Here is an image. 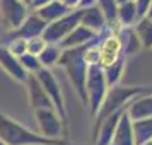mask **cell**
<instances>
[{"label": "cell", "instance_id": "6da1fadb", "mask_svg": "<svg viewBox=\"0 0 152 145\" xmlns=\"http://www.w3.org/2000/svg\"><path fill=\"white\" fill-rule=\"evenodd\" d=\"M0 142L5 145H67L65 140H51L34 133L10 116L0 113Z\"/></svg>", "mask_w": 152, "mask_h": 145}, {"label": "cell", "instance_id": "7a4b0ae2", "mask_svg": "<svg viewBox=\"0 0 152 145\" xmlns=\"http://www.w3.org/2000/svg\"><path fill=\"white\" fill-rule=\"evenodd\" d=\"M84 51L86 46L80 48H70V50H62L60 55V65L63 67V70L67 72L72 85L75 87L79 97L84 103L87 101L86 97V75H87V63L84 62Z\"/></svg>", "mask_w": 152, "mask_h": 145}, {"label": "cell", "instance_id": "3957f363", "mask_svg": "<svg viewBox=\"0 0 152 145\" xmlns=\"http://www.w3.org/2000/svg\"><path fill=\"white\" fill-rule=\"evenodd\" d=\"M106 79H104L103 68L99 65H89L87 75H86V97L91 104V113L97 114L99 106L104 99L106 92Z\"/></svg>", "mask_w": 152, "mask_h": 145}, {"label": "cell", "instance_id": "277c9868", "mask_svg": "<svg viewBox=\"0 0 152 145\" xmlns=\"http://www.w3.org/2000/svg\"><path fill=\"white\" fill-rule=\"evenodd\" d=\"M80 15H82V10L75 9L74 12H69L67 15H63L62 19L50 22L45 29V33L41 34V38L48 44H58L80 24Z\"/></svg>", "mask_w": 152, "mask_h": 145}, {"label": "cell", "instance_id": "5b68a950", "mask_svg": "<svg viewBox=\"0 0 152 145\" xmlns=\"http://www.w3.org/2000/svg\"><path fill=\"white\" fill-rule=\"evenodd\" d=\"M33 75H36L38 82L41 84L43 90L46 92V96L50 97V101L53 103V108H55L56 114L62 118V121H65L67 114H65V106H63V96H62V90H60V84L55 79V75L51 74V70L41 68L39 72H36Z\"/></svg>", "mask_w": 152, "mask_h": 145}, {"label": "cell", "instance_id": "8992f818", "mask_svg": "<svg viewBox=\"0 0 152 145\" xmlns=\"http://www.w3.org/2000/svg\"><path fill=\"white\" fill-rule=\"evenodd\" d=\"M28 15V5L21 0H0V19L10 31H15Z\"/></svg>", "mask_w": 152, "mask_h": 145}, {"label": "cell", "instance_id": "52a82bcc", "mask_svg": "<svg viewBox=\"0 0 152 145\" xmlns=\"http://www.w3.org/2000/svg\"><path fill=\"white\" fill-rule=\"evenodd\" d=\"M36 118V123L39 128V135L51 140H58L62 133V118L56 114L55 109H39V111H33Z\"/></svg>", "mask_w": 152, "mask_h": 145}, {"label": "cell", "instance_id": "ba28073f", "mask_svg": "<svg viewBox=\"0 0 152 145\" xmlns=\"http://www.w3.org/2000/svg\"><path fill=\"white\" fill-rule=\"evenodd\" d=\"M24 84H26V87H28V99H29V106L33 108V111L55 109V108H53V103L50 101V97L46 96V92L43 90L41 84L38 82L36 75L29 74Z\"/></svg>", "mask_w": 152, "mask_h": 145}, {"label": "cell", "instance_id": "9c48e42d", "mask_svg": "<svg viewBox=\"0 0 152 145\" xmlns=\"http://www.w3.org/2000/svg\"><path fill=\"white\" fill-rule=\"evenodd\" d=\"M46 26H48V24L43 21L36 12H33V14H29L28 17H26V21L22 22L15 31H10L9 38H10V39H12V38H21V39H26V41H28L31 38L41 36L43 33H45Z\"/></svg>", "mask_w": 152, "mask_h": 145}, {"label": "cell", "instance_id": "30bf717a", "mask_svg": "<svg viewBox=\"0 0 152 145\" xmlns=\"http://www.w3.org/2000/svg\"><path fill=\"white\" fill-rule=\"evenodd\" d=\"M0 68L7 75L12 77L14 80H19V82H26V79L29 75L19 63V58H15L5 46H0Z\"/></svg>", "mask_w": 152, "mask_h": 145}, {"label": "cell", "instance_id": "8fae6325", "mask_svg": "<svg viewBox=\"0 0 152 145\" xmlns=\"http://www.w3.org/2000/svg\"><path fill=\"white\" fill-rule=\"evenodd\" d=\"M121 51V43L115 34L108 36L103 41V44L99 46V60H97V65L101 68H106L113 63L116 62L118 55Z\"/></svg>", "mask_w": 152, "mask_h": 145}, {"label": "cell", "instance_id": "7c38bea8", "mask_svg": "<svg viewBox=\"0 0 152 145\" xmlns=\"http://www.w3.org/2000/svg\"><path fill=\"white\" fill-rule=\"evenodd\" d=\"M96 36L94 31H91V29L84 28V26H77L72 33H70L63 41L58 43V46L62 50H70V48H80V46H86V43H89L92 38Z\"/></svg>", "mask_w": 152, "mask_h": 145}, {"label": "cell", "instance_id": "4fadbf2b", "mask_svg": "<svg viewBox=\"0 0 152 145\" xmlns=\"http://www.w3.org/2000/svg\"><path fill=\"white\" fill-rule=\"evenodd\" d=\"M80 10H82L80 26L91 29V31H94V33H97V31L104 26V15H103V12L99 10L97 5H91V7L80 9Z\"/></svg>", "mask_w": 152, "mask_h": 145}, {"label": "cell", "instance_id": "5bb4252c", "mask_svg": "<svg viewBox=\"0 0 152 145\" xmlns=\"http://www.w3.org/2000/svg\"><path fill=\"white\" fill-rule=\"evenodd\" d=\"M34 12L39 15L46 24H50V22H55V21H58V19H62L63 15L69 14L70 10L65 7V5H62L58 0H53L51 4H48V5H45V7H41V9H38Z\"/></svg>", "mask_w": 152, "mask_h": 145}, {"label": "cell", "instance_id": "9a60e30c", "mask_svg": "<svg viewBox=\"0 0 152 145\" xmlns=\"http://www.w3.org/2000/svg\"><path fill=\"white\" fill-rule=\"evenodd\" d=\"M111 142H113V145H133L130 123H128V116L126 114H123L121 119L118 121V128L115 130V135H113Z\"/></svg>", "mask_w": 152, "mask_h": 145}, {"label": "cell", "instance_id": "2e32d148", "mask_svg": "<svg viewBox=\"0 0 152 145\" xmlns=\"http://www.w3.org/2000/svg\"><path fill=\"white\" fill-rule=\"evenodd\" d=\"M60 55H62V48L58 44H46L45 51L38 56V60H39L43 68H50L51 65H55L60 60Z\"/></svg>", "mask_w": 152, "mask_h": 145}, {"label": "cell", "instance_id": "e0dca14e", "mask_svg": "<svg viewBox=\"0 0 152 145\" xmlns=\"http://www.w3.org/2000/svg\"><path fill=\"white\" fill-rule=\"evenodd\" d=\"M97 7L103 12L104 21L108 22L110 26H113V22H115V19H116V15H118L116 2H115V0H99V2H97Z\"/></svg>", "mask_w": 152, "mask_h": 145}, {"label": "cell", "instance_id": "ac0fdd59", "mask_svg": "<svg viewBox=\"0 0 152 145\" xmlns=\"http://www.w3.org/2000/svg\"><path fill=\"white\" fill-rule=\"evenodd\" d=\"M137 33H138V41L144 43L145 48H151L152 46V22L144 19L137 26Z\"/></svg>", "mask_w": 152, "mask_h": 145}, {"label": "cell", "instance_id": "d6986e66", "mask_svg": "<svg viewBox=\"0 0 152 145\" xmlns=\"http://www.w3.org/2000/svg\"><path fill=\"white\" fill-rule=\"evenodd\" d=\"M46 44H48V43L45 41L41 36L31 38V39L26 41V53H28V55H33V56H39L43 51H45Z\"/></svg>", "mask_w": 152, "mask_h": 145}, {"label": "cell", "instance_id": "ffe728a7", "mask_svg": "<svg viewBox=\"0 0 152 145\" xmlns=\"http://www.w3.org/2000/svg\"><path fill=\"white\" fill-rule=\"evenodd\" d=\"M19 63L22 65V68L26 70L28 74H36V72H39L43 68L39 60H38V56H33V55H22L19 56Z\"/></svg>", "mask_w": 152, "mask_h": 145}, {"label": "cell", "instance_id": "44dd1931", "mask_svg": "<svg viewBox=\"0 0 152 145\" xmlns=\"http://www.w3.org/2000/svg\"><path fill=\"white\" fill-rule=\"evenodd\" d=\"M121 70H123V63L121 62H115L113 65L106 67V68L103 70L106 84H108V85H113L115 82H118V79H120V75H121Z\"/></svg>", "mask_w": 152, "mask_h": 145}, {"label": "cell", "instance_id": "7402d4cb", "mask_svg": "<svg viewBox=\"0 0 152 145\" xmlns=\"http://www.w3.org/2000/svg\"><path fill=\"white\" fill-rule=\"evenodd\" d=\"M7 50L15 56V58H19V56L26 55V39H21V38H12L7 44Z\"/></svg>", "mask_w": 152, "mask_h": 145}, {"label": "cell", "instance_id": "603a6c76", "mask_svg": "<svg viewBox=\"0 0 152 145\" xmlns=\"http://www.w3.org/2000/svg\"><path fill=\"white\" fill-rule=\"evenodd\" d=\"M118 15H120V19H121V22L123 24H130L132 19H133V15H135V7H133V4H121V7H120V10H118Z\"/></svg>", "mask_w": 152, "mask_h": 145}, {"label": "cell", "instance_id": "cb8c5ba5", "mask_svg": "<svg viewBox=\"0 0 152 145\" xmlns=\"http://www.w3.org/2000/svg\"><path fill=\"white\" fill-rule=\"evenodd\" d=\"M53 0H31V4H29V7L33 9V10H38V9L45 7V5H48L51 4Z\"/></svg>", "mask_w": 152, "mask_h": 145}, {"label": "cell", "instance_id": "d4e9b609", "mask_svg": "<svg viewBox=\"0 0 152 145\" xmlns=\"http://www.w3.org/2000/svg\"><path fill=\"white\" fill-rule=\"evenodd\" d=\"M62 5H65V7L69 9V10H72V9H77L79 5H80V0H58Z\"/></svg>", "mask_w": 152, "mask_h": 145}, {"label": "cell", "instance_id": "484cf974", "mask_svg": "<svg viewBox=\"0 0 152 145\" xmlns=\"http://www.w3.org/2000/svg\"><path fill=\"white\" fill-rule=\"evenodd\" d=\"M21 2H22V4H26L28 7H29V4H31V0H21Z\"/></svg>", "mask_w": 152, "mask_h": 145}, {"label": "cell", "instance_id": "4316f807", "mask_svg": "<svg viewBox=\"0 0 152 145\" xmlns=\"http://www.w3.org/2000/svg\"><path fill=\"white\" fill-rule=\"evenodd\" d=\"M115 2H120V4H125V2H126V0H115Z\"/></svg>", "mask_w": 152, "mask_h": 145}, {"label": "cell", "instance_id": "83f0119b", "mask_svg": "<svg viewBox=\"0 0 152 145\" xmlns=\"http://www.w3.org/2000/svg\"><path fill=\"white\" fill-rule=\"evenodd\" d=\"M0 145H5V144H4V142H0Z\"/></svg>", "mask_w": 152, "mask_h": 145}, {"label": "cell", "instance_id": "f1b7e54d", "mask_svg": "<svg viewBox=\"0 0 152 145\" xmlns=\"http://www.w3.org/2000/svg\"><path fill=\"white\" fill-rule=\"evenodd\" d=\"M151 17H152V12H151Z\"/></svg>", "mask_w": 152, "mask_h": 145}, {"label": "cell", "instance_id": "f546056e", "mask_svg": "<svg viewBox=\"0 0 152 145\" xmlns=\"http://www.w3.org/2000/svg\"><path fill=\"white\" fill-rule=\"evenodd\" d=\"M149 145H152V144H149Z\"/></svg>", "mask_w": 152, "mask_h": 145}]
</instances>
